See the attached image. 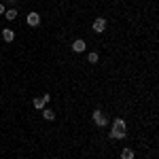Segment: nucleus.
Instances as JSON below:
<instances>
[{
    "instance_id": "nucleus-11",
    "label": "nucleus",
    "mask_w": 159,
    "mask_h": 159,
    "mask_svg": "<svg viewBox=\"0 0 159 159\" xmlns=\"http://www.w3.org/2000/svg\"><path fill=\"white\" fill-rule=\"evenodd\" d=\"M98 60H100V55L96 51H91V53L87 55V61H89V64H98Z\"/></svg>"
},
{
    "instance_id": "nucleus-5",
    "label": "nucleus",
    "mask_w": 159,
    "mask_h": 159,
    "mask_svg": "<svg viewBox=\"0 0 159 159\" xmlns=\"http://www.w3.org/2000/svg\"><path fill=\"white\" fill-rule=\"evenodd\" d=\"M85 49H87V43L83 40V38H76V40L72 43V51L74 53H83Z\"/></svg>"
},
{
    "instance_id": "nucleus-4",
    "label": "nucleus",
    "mask_w": 159,
    "mask_h": 159,
    "mask_svg": "<svg viewBox=\"0 0 159 159\" xmlns=\"http://www.w3.org/2000/svg\"><path fill=\"white\" fill-rule=\"evenodd\" d=\"M106 30V19L104 17H96V21H93V32L96 34H102Z\"/></svg>"
},
{
    "instance_id": "nucleus-6",
    "label": "nucleus",
    "mask_w": 159,
    "mask_h": 159,
    "mask_svg": "<svg viewBox=\"0 0 159 159\" xmlns=\"http://www.w3.org/2000/svg\"><path fill=\"white\" fill-rule=\"evenodd\" d=\"M40 24V15L38 13H28V25L30 28H36Z\"/></svg>"
},
{
    "instance_id": "nucleus-1",
    "label": "nucleus",
    "mask_w": 159,
    "mask_h": 159,
    "mask_svg": "<svg viewBox=\"0 0 159 159\" xmlns=\"http://www.w3.org/2000/svg\"><path fill=\"white\" fill-rule=\"evenodd\" d=\"M127 136V125L123 119H115L112 121V132H110V138L112 140H123Z\"/></svg>"
},
{
    "instance_id": "nucleus-3",
    "label": "nucleus",
    "mask_w": 159,
    "mask_h": 159,
    "mask_svg": "<svg viewBox=\"0 0 159 159\" xmlns=\"http://www.w3.org/2000/svg\"><path fill=\"white\" fill-rule=\"evenodd\" d=\"M49 100H51V96H49V93H45V96H40V98H34V102H32V104H34V108L43 110L45 106H47V102H49Z\"/></svg>"
},
{
    "instance_id": "nucleus-9",
    "label": "nucleus",
    "mask_w": 159,
    "mask_h": 159,
    "mask_svg": "<svg viewBox=\"0 0 159 159\" xmlns=\"http://www.w3.org/2000/svg\"><path fill=\"white\" fill-rule=\"evenodd\" d=\"M134 157H136L134 148H129V147H127V148H123V151H121V159H134Z\"/></svg>"
},
{
    "instance_id": "nucleus-2",
    "label": "nucleus",
    "mask_w": 159,
    "mask_h": 159,
    "mask_svg": "<svg viewBox=\"0 0 159 159\" xmlns=\"http://www.w3.org/2000/svg\"><path fill=\"white\" fill-rule=\"evenodd\" d=\"M93 123H96L98 127H106V125H108V117H106L102 110L96 108V110H93Z\"/></svg>"
},
{
    "instance_id": "nucleus-8",
    "label": "nucleus",
    "mask_w": 159,
    "mask_h": 159,
    "mask_svg": "<svg viewBox=\"0 0 159 159\" xmlns=\"http://www.w3.org/2000/svg\"><path fill=\"white\" fill-rule=\"evenodd\" d=\"M4 17H7L9 21H13V19H17V9H15V7H11V9H7V11H4Z\"/></svg>"
},
{
    "instance_id": "nucleus-12",
    "label": "nucleus",
    "mask_w": 159,
    "mask_h": 159,
    "mask_svg": "<svg viewBox=\"0 0 159 159\" xmlns=\"http://www.w3.org/2000/svg\"><path fill=\"white\" fill-rule=\"evenodd\" d=\"M4 11H7V9H4V4H0V15H4Z\"/></svg>"
},
{
    "instance_id": "nucleus-7",
    "label": "nucleus",
    "mask_w": 159,
    "mask_h": 159,
    "mask_svg": "<svg viewBox=\"0 0 159 159\" xmlns=\"http://www.w3.org/2000/svg\"><path fill=\"white\" fill-rule=\"evenodd\" d=\"M2 38H4V43H13V40H15V30L4 28V30H2Z\"/></svg>"
},
{
    "instance_id": "nucleus-10",
    "label": "nucleus",
    "mask_w": 159,
    "mask_h": 159,
    "mask_svg": "<svg viewBox=\"0 0 159 159\" xmlns=\"http://www.w3.org/2000/svg\"><path fill=\"white\" fill-rule=\"evenodd\" d=\"M43 117H45L47 121H53V119H55V112L51 108H43Z\"/></svg>"
},
{
    "instance_id": "nucleus-13",
    "label": "nucleus",
    "mask_w": 159,
    "mask_h": 159,
    "mask_svg": "<svg viewBox=\"0 0 159 159\" xmlns=\"http://www.w3.org/2000/svg\"><path fill=\"white\" fill-rule=\"evenodd\" d=\"M9 2H11V4H15V2H17V0H9Z\"/></svg>"
}]
</instances>
